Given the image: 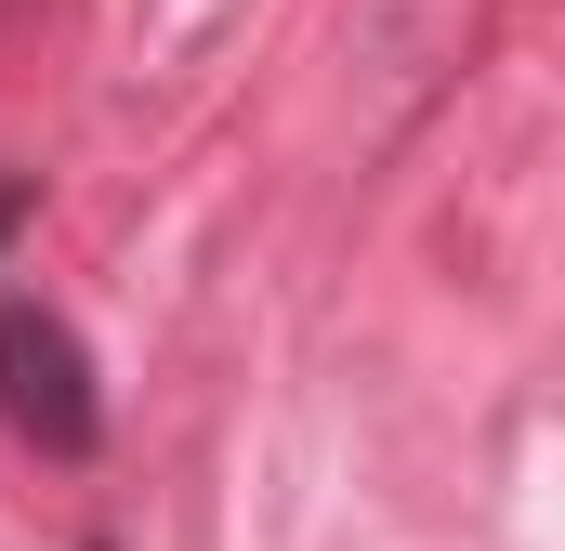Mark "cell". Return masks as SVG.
Here are the masks:
<instances>
[{
    "label": "cell",
    "instance_id": "1",
    "mask_svg": "<svg viewBox=\"0 0 565 551\" xmlns=\"http://www.w3.org/2000/svg\"><path fill=\"white\" fill-rule=\"evenodd\" d=\"M0 420L13 446L40 460H93L106 446V395H93V355L53 302H0Z\"/></svg>",
    "mask_w": 565,
    "mask_h": 551
}]
</instances>
